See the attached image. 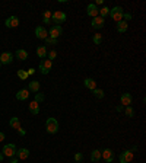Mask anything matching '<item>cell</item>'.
<instances>
[{
	"mask_svg": "<svg viewBox=\"0 0 146 163\" xmlns=\"http://www.w3.org/2000/svg\"><path fill=\"white\" fill-rule=\"evenodd\" d=\"M66 19H67V16L63 10H56L51 15V23H56L57 26H60V23H64Z\"/></svg>",
	"mask_w": 146,
	"mask_h": 163,
	"instance_id": "obj_1",
	"label": "cell"
},
{
	"mask_svg": "<svg viewBox=\"0 0 146 163\" xmlns=\"http://www.w3.org/2000/svg\"><path fill=\"white\" fill-rule=\"evenodd\" d=\"M46 130L48 134H56L59 131V122L56 118H48L46 121Z\"/></svg>",
	"mask_w": 146,
	"mask_h": 163,
	"instance_id": "obj_2",
	"label": "cell"
},
{
	"mask_svg": "<svg viewBox=\"0 0 146 163\" xmlns=\"http://www.w3.org/2000/svg\"><path fill=\"white\" fill-rule=\"evenodd\" d=\"M123 15H124V9L121 6H115V7H113V9H110V16H111V19L115 20V22L123 20Z\"/></svg>",
	"mask_w": 146,
	"mask_h": 163,
	"instance_id": "obj_3",
	"label": "cell"
},
{
	"mask_svg": "<svg viewBox=\"0 0 146 163\" xmlns=\"http://www.w3.org/2000/svg\"><path fill=\"white\" fill-rule=\"evenodd\" d=\"M51 67H53V61L48 58H44L41 60L40 63V72L41 74H48L50 73V70H51Z\"/></svg>",
	"mask_w": 146,
	"mask_h": 163,
	"instance_id": "obj_4",
	"label": "cell"
},
{
	"mask_svg": "<svg viewBox=\"0 0 146 163\" xmlns=\"http://www.w3.org/2000/svg\"><path fill=\"white\" fill-rule=\"evenodd\" d=\"M16 146L15 144H6L5 147H3V150H2V153H3V156L5 157H15L16 156Z\"/></svg>",
	"mask_w": 146,
	"mask_h": 163,
	"instance_id": "obj_5",
	"label": "cell"
},
{
	"mask_svg": "<svg viewBox=\"0 0 146 163\" xmlns=\"http://www.w3.org/2000/svg\"><path fill=\"white\" fill-rule=\"evenodd\" d=\"M133 151L132 150H124V151H121L120 153V156H119V160L120 163H130L133 160Z\"/></svg>",
	"mask_w": 146,
	"mask_h": 163,
	"instance_id": "obj_6",
	"label": "cell"
},
{
	"mask_svg": "<svg viewBox=\"0 0 146 163\" xmlns=\"http://www.w3.org/2000/svg\"><path fill=\"white\" fill-rule=\"evenodd\" d=\"M63 34V28L61 26H57L54 25L50 28V31H48V38H53V39H57Z\"/></svg>",
	"mask_w": 146,
	"mask_h": 163,
	"instance_id": "obj_7",
	"label": "cell"
},
{
	"mask_svg": "<svg viewBox=\"0 0 146 163\" xmlns=\"http://www.w3.org/2000/svg\"><path fill=\"white\" fill-rule=\"evenodd\" d=\"M101 157L107 163H111L114 160V151L111 149H104V150H101Z\"/></svg>",
	"mask_w": 146,
	"mask_h": 163,
	"instance_id": "obj_8",
	"label": "cell"
},
{
	"mask_svg": "<svg viewBox=\"0 0 146 163\" xmlns=\"http://www.w3.org/2000/svg\"><path fill=\"white\" fill-rule=\"evenodd\" d=\"M12 61H13V54H10V52H7V51L0 54V63H2V64L9 66Z\"/></svg>",
	"mask_w": 146,
	"mask_h": 163,
	"instance_id": "obj_9",
	"label": "cell"
},
{
	"mask_svg": "<svg viewBox=\"0 0 146 163\" xmlns=\"http://www.w3.org/2000/svg\"><path fill=\"white\" fill-rule=\"evenodd\" d=\"M86 13H88V16H91V18H97L98 16V7L95 6V3H89L86 6Z\"/></svg>",
	"mask_w": 146,
	"mask_h": 163,
	"instance_id": "obj_10",
	"label": "cell"
},
{
	"mask_svg": "<svg viewBox=\"0 0 146 163\" xmlns=\"http://www.w3.org/2000/svg\"><path fill=\"white\" fill-rule=\"evenodd\" d=\"M5 25H6V28H16V26L19 25L18 16H9V18L5 20Z\"/></svg>",
	"mask_w": 146,
	"mask_h": 163,
	"instance_id": "obj_11",
	"label": "cell"
},
{
	"mask_svg": "<svg viewBox=\"0 0 146 163\" xmlns=\"http://www.w3.org/2000/svg\"><path fill=\"white\" fill-rule=\"evenodd\" d=\"M105 23V20L104 18H101V16H97V18H93L92 22H91V26H92L93 29H101L102 26Z\"/></svg>",
	"mask_w": 146,
	"mask_h": 163,
	"instance_id": "obj_12",
	"label": "cell"
},
{
	"mask_svg": "<svg viewBox=\"0 0 146 163\" xmlns=\"http://www.w3.org/2000/svg\"><path fill=\"white\" fill-rule=\"evenodd\" d=\"M35 37L38 39H46L48 38V32L44 29V26H37L35 28Z\"/></svg>",
	"mask_w": 146,
	"mask_h": 163,
	"instance_id": "obj_13",
	"label": "cell"
},
{
	"mask_svg": "<svg viewBox=\"0 0 146 163\" xmlns=\"http://www.w3.org/2000/svg\"><path fill=\"white\" fill-rule=\"evenodd\" d=\"M132 101H133V98L130 93H123L121 98H120V102H121V105H123L124 108H126V106H130V105H132Z\"/></svg>",
	"mask_w": 146,
	"mask_h": 163,
	"instance_id": "obj_14",
	"label": "cell"
},
{
	"mask_svg": "<svg viewBox=\"0 0 146 163\" xmlns=\"http://www.w3.org/2000/svg\"><path fill=\"white\" fill-rule=\"evenodd\" d=\"M16 157L19 159V160H25V159H28L29 157V150L28 149H19V150H16Z\"/></svg>",
	"mask_w": 146,
	"mask_h": 163,
	"instance_id": "obj_15",
	"label": "cell"
},
{
	"mask_svg": "<svg viewBox=\"0 0 146 163\" xmlns=\"http://www.w3.org/2000/svg\"><path fill=\"white\" fill-rule=\"evenodd\" d=\"M29 98V90L28 89H20L18 93H16V99L18 101H27Z\"/></svg>",
	"mask_w": 146,
	"mask_h": 163,
	"instance_id": "obj_16",
	"label": "cell"
},
{
	"mask_svg": "<svg viewBox=\"0 0 146 163\" xmlns=\"http://www.w3.org/2000/svg\"><path fill=\"white\" fill-rule=\"evenodd\" d=\"M83 85H85V87L86 89H89V90H93V89H97V82L93 80V79L88 77L83 80Z\"/></svg>",
	"mask_w": 146,
	"mask_h": 163,
	"instance_id": "obj_17",
	"label": "cell"
},
{
	"mask_svg": "<svg viewBox=\"0 0 146 163\" xmlns=\"http://www.w3.org/2000/svg\"><path fill=\"white\" fill-rule=\"evenodd\" d=\"M15 57L19 60V61H25L28 58V51L27 50H16L15 52Z\"/></svg>",
	"mask_w": 146,
	"mask_h": 163,
	"instance_id": "obj_18",
	"label": "cell"
},
{
	"mask_svg": "<svg viewBox=\"0 0 146 163\" xmlns=\"http://www.w3.org/2000/svg\"><path fill=\"white\" fill-rule=\"evenodd\" d=\"M28 109H29V112H31V114L37 115V114H40V104H37L35 101H32L31 104L28 105Z\"/></svg>",
	"mask_w": 146,
	"mask_h": 163,
	"instance_id": "obj_19",
	"label": "cell"
},
{
	"mask_svg": "<svg viewBox=\"0 0 146 163\" xmlns=\"http://www.w3.org/2000/svg\"><path fill=\"white\" fill-rule=\"evenodd\" d=\"M127 29H129V23H127L126 20H120V22H117V31H119L120 34L126 32Z\"/></svg>",
	"mask_w": 146,
	"mask_h": 163,
	"instance_id": "obj_20",
	"label": "cell"
},
{
	"mask_svg": "<svg viewBox=\"0 0 146 163\" xmlns=\"http://www.w3.org/2000/svg\"><path fill=\"white\" fill-rule=\"evenodd\" d=\"M47 47H44V45H40V47H37V55L40 57V58H47Z\"/></svg>",
	"mask_w": 146,
	"mask_h": 163,
	"instance_id": "obj_21",
	"label": "cell"
},
{
	"mask_svg": "<svg viewBox=\"0 0 146 163\" xmlns=\"http://www.w3.org/2000/svg\"><path fill=\"white\" fill-rule=\"evenodd\" d=\"M9 125L12 127V128H15V130L18 131L20 128V121L18 117H12L10 118V121H9Z\"/></svg>",
	"mask_w": 146,
	"mask_h": 163,
	"instance_id": "obj_22",
	"label": "cell"
},
{
	"mask_svg": "<svg viewBox=\"0 0 146 163\" xmlns=\"http://www.w3.org/2000/svg\"><path fill=\"white\" fill-rule=\"evenodd\" d=\"M28 90L29 92H38L40 90V82H38V80H32V82H29V85H28Z\"/></svg>",
	"mask_w": 146,
	"mask_h": 163,
	"instance_id": "obj_23",
	"label": "cell"
},
{
	"mask_svg": "<svg viewBox=\"0 0 146 163\" xmlns=\"http://www.w3.org/2000/svg\"><path fill=\"white\" fill-rule=\"evenodd\" d=\"M91 160H92L93 163H97V162H100L101 160V150H92L91 151Z\"/></svg>",
	"mask_w": 146,
	"mask_h": 163,
	"instance_id": "obj_24",
	"label": "cell"
},
{
	"mask_svg": "<svg viewBox=\"0 0 146 163\" xmlns=\"http://www.w3.org/2000/svg\"><path fill=\"white\" fill-rule=\"evenodd\" d=\"M51 15H53L51 10H46V12L42 13V20H44V23H51Z\"/></svg>",
	"mask_w": 146,
	"mask_h": 163,
	"instance_id": "obj_25",
	"label": "cell"
},
{
	"mask_svg": "<svg viewBox=\"0 0 146 163\" xmlns=\"http://www.w3.org/2000/svg\"><path fill=\"white\" fill-rule=\"evenodd\" d=\"M108 15H110V7L102 6L101 9H98V16H101V18H105V16H108Z\"/></svg>",
	"mask_w": 146,
	"mask_h": 163,
	"instance_id": "obj_26",
	"label": "cell"
},
{
	"mask_svg": "<svg viewBox=\"0 0 146 163\" xmlns=\"http://www.w3.org/2000/svg\"><path fill=\"white\" fill-rule=\"evenodd\" d=\"M123 111H124V114H126V117H129V118H133V117H134V109H133L132 105H130V106H126Z\"/></svg>",
	"mask_w": 146,
	"mask_h": 163,
	"instance_id": "obj_27",
	"label": "cell"
},
{
	"mask_svg": "<svg viewBox=\"0 0 146 163\" xmlns=\"http://www.w3.org/2000/svg\"><path fill=\"white\" fill-rule=\"evenodd\" d=\"M92 93H93V96L98 99H104V96H105V92L101 90V89H93Z\"/></svg>",
	"mask_w": 146,
	"mask_h": 163,
	"instance_id": "obj_28",
	"label": "cell"
},
{
	"mask_svg": "<svg viewBox=\"0 0 146 163\" xmlns=\"http://www.w3.org/2000/svg\"><path fill=\"white\" fill-rule=\"evenodd\" d=\"M92 41H93V44L100 45L101 42H102V35H101V34H95V35L92 37Z\"/></svg>",
	"mask_w": 146,
	"mask_h": 163,
	"instance_id": "obj_29",
	"label": "cell"
},
{
	"mask_svg": "<svg viewBox=\"0 0 146 163\" xmlns=\"http://www.w3.org/2000/svg\"><path fill=\"white\" fill-rule=\"evenodd\" d=\"M47 58L51 60V61H53L54 58H57V51H56V50H50V51L47 52Z\"/></svg>",
	"mask_w": 146,
	"mask_h": 163,
	"instance_id": "obj_30",
	"label": "cell"
},
{
	"mask_svg": "<svg viewBox=\"0 0 146 163\" xmlns=\"http://www.w3.org/2000/svg\"><path fill=\"white\" fill-rule=\"evenodd\" d=\"M44 99H46V96H44V93H35V102L37 104H40V102H44Z\"/></svg>",
	"mask_w": 146,
	"mask_h": 163,
	"instance_id": "obj_31",
	"label": "cell"
},
{
	"mask_svg": "<svg viewBox=\"0 0 146 163\" xmlns=\"http://www.w3.org/2000/svg\"><path fill=\"white\" fill-rule=\"evenodd\" d=\"M18 77L22 79V80H27L28 79V73L25 70H18Z\"/></svg>",
	"mask_w": 146,
	"mask_h": 163,
	"instance_id": "obj_32",
	"label": "cell"
},
{
	"mask_svg": "<svg viewBox=\"0 0 146 163\" xmlns=\"http://www.w3.org/2000/svg\"><path fill=\"white\" fill-rule=\"evenodd\" d=\"M47 45H57V39H53V38H46L44 39Z\"/></svg>",
	"mask_w": 146,
	"mask_h": 163,
	"instance_id": "obj_33",
	"label": "cell"
},
{
	"mask_svg": "<svg viewBox=\"0 0 146 163\" xmlns=\"http://www.w3.org/2000/svg\"><path fill=\"white\" fill-rule=\"evenodd\" d=\"M82 159H83V154H82V153H76V154H75V162L76 163H80Z\"/></svg>",
	"mask_w": 146,
	"mask_h": 163,
	"instance_id": "obj_34",
	"label": "cell"
},
{
	"mask_svg": "<svg viewBox=\"0 0 146 163\" xmlns=\"http://www.w3.org/2000/svg\"><path fill=\"white\" fill-rule=\"evenodd\" d=\"M123 18H124V20L127 22V20H130V19H132V15H130V13H126V12H124V15H123Z\"/></svg>",
	"mask_w": 146,
	"mask_h": 163,
	"instance_id": "obj_35",
	"label": "cell"
},
{
	"mask_svg": "<svg viewBox=\"0 0 146 163\" xmlns=\"http://www.w3.org/2000/svg\"><path fill=\"white\" fill-rule=\"evenodd\" d=\"M27 73H28V76H31V74H34V73H35V69H32V67H31V69H28V70H27Z\"/></svg>",
	"mask_w": 146,
	"mask_h": 163,
	"instance_id": "obj_36",
	"label": "cell"
},
{
	"mask_svg": "<svg viewBox=\"0 0 146 163\" xmlns=\"http://www.w3.org/2000/svg\"><path fill=\"white\" fill-rule=\"evenodd\" d=\"M18 133H19V134H20V136H25V134H27V131H25V130H24V128H22V127H20V128H19V130H18Z\"/></svg>",
	"mask_w": 146,
	"mask_h": 163,
	"instance_id": "obj_37",
	"label": "cell"
},
{
	"mask_svg": "<svg viewBox=\"0 0 146 163\" xmlns=\"http://www.w3.org/2000/svg\"><path fill=\"white\" fill-rule=\"evenodd\" d=\"M10 163H19V159H18V157H12V159H10Z\"/></svg>",
	"mask_w": 146,
	"mask_h": 163,
	"instance_id": "obj_38",
	"label": "cell"
},
{
	"mask_svg": "<svg viewBox=\"0 0 146 163\" xmlns=\"http://www.w3.org/2000/svg\"><path fill=\"white\" fill-rule=\"evenodd\" d=\"M5 137H6V136H5V133H2V131H0V141H3Z\"/></svg>",
	"mask_w": 146,
	"mask_h": 163,
	"instance_id": "obj_39",
	"label": "cell"
},
{
	"mask_svg": "<svg viewBox=\"0 0 146 163\" xmlns=\"http://www.w3.org/2000/svg\"><path fill=\"white\" fill-rule=\"evenodd\" d=\"M98 5H104V0H97V3H95V6H98Z\"/></svg>",
	"mask_w": 146,
	"mask_h": 163,
	"instance_id": "obj_40",
	"label": "cell"
},
{
	"mask_svg": "<svg viewBox=\"0 0 146 163\" xmlns=\"http://www.w3.org/2000/svg\"><path fill=\"white\" fill-rule=\"evenodd\" d=\"M124 109V106L123 105H120V106H117V111H123Z\"/></svg>",
	"mask_w": 146,
	"mask_h": 163,
	"instance_id": "obj_41",
	"label": "cell"
},
{
	"mask_svg": "<svg viewBox=\"0 0 146 163\" xmlns=\"http://www.w3.org/2000/svg\"><path fill=\"white\" fill-rule=\"evenodd\" d=\"M3 159H5V156H3V153H2V151H0V162H2V160H3Z\"/></svg>",
	"mask_w": 146,
	"mask_h": 163,
	"instance_id": "obj_42",
	"label": "cell"
},
{
	"mask_svg": "<svg viewBox=\"0 0 146 163\" xmlns=\"http://www.w3.org/2000/svg\"><path fill=\"white\" fill-rule=\"evenodd\" d=\"M0 69H2V63H0Z\"/></svg>",
	"mask_w": 146,
	"mask_h": 163,
	"instance_id": "obj_43",
	"label": "cell"
}]
</instances>
